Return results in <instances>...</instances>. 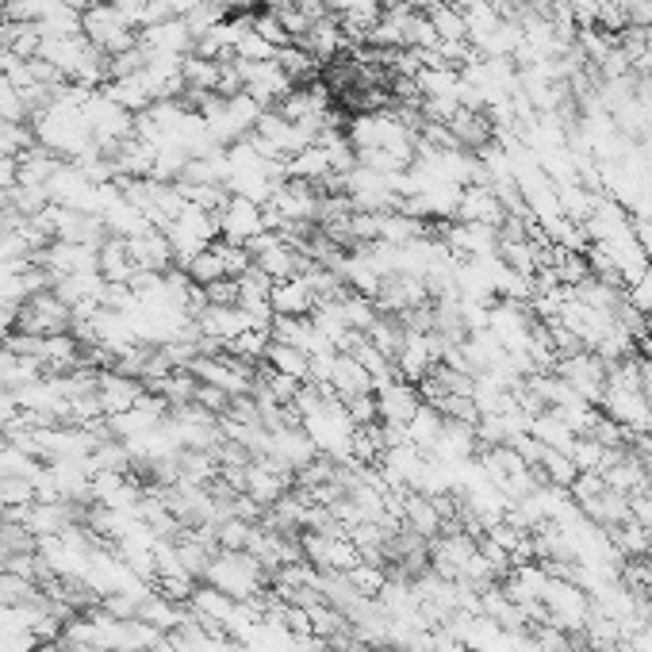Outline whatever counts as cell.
<instances>
[{"label": "cell", "instance_id": "obj_1", "mask_svg": "<svg viewBox=\"0 0 652 652\" xmlns=\"http://www.w3.org/2000/svg\"><path fill=\"white\" fill-rule=\"evenodd\" d=\"M203 583H211L215 591L231 595L234 602H257L261 595L269 591V572L265 565L246 549H219L208 565V576Z\"/></svg>", "mask_w": 652, "mask_h": 652}, {"label": "cell", "instance_id": "obj_2", "mask_svg": "<svg viewBox=\"0 0 652 652\" xmlns=\"http://www.w3.org/2000/svg\"><path fill=\"white\" fill-rule=\"evenodd\" d=\"M70 326H73V307H65L62 299L54 296V288H46V292L28 296L20 307H15L12 330L46 338V334H70Z\"/></svg>", "mask_w": 652, "mask_h": 652}, {"label": "cell", "instance_id": "obj_3", "mask_svg": "<svg viewBox=\"0 0 652 652\" xmlns=\"http://www.w3.org/2000/svg\"><path fill=\"white\" fill-rule=\"evenodd\" d=\"M215 223H219V239L250 246L257 234H265V208L246 200V196H227V203L215 211Z\"/></svg>", "mask_w": 652, "mask_h": 652}, {"label": "cell", "instance_id": "obj_4", "mask_svg": "<svg viewBox=\"0 0 652 652\" xmlns=\"http://www.w3.org/2000/svg\"><path fill=\"white\" fill-rule=\"evenodd\" d=\"M143 396H146L143 380L124 377V372H116V369H101V372H96V399H101V407H104V414H108V419H116V414H127Z\"/></svg>", "mask_w": 652, "mask_h": 652}, {"label": "cell", "instance_id": "obj_5", "mask_svg": "<svg viewBox=\"0 0 652 652\" xmlns=\"http://www.w3.org/2000/svg\"><path fill=\"white\" fill-rule=\"evenodd\" d=\"M372 396H377L380 422H396V427H407V422L414 419V411L422 407L419 385H407V380H399V377L388 380V385H377Z\"/></svg>", "mask_w": 652, "mask_h": 652}, {"label": "cell", "instance_id": "obj_6", "mask_svg": "<svg viewBox=\"0 0 652 652\" xmlns=\"http://www.w3.org/2000/svg\"><path fill=\"white\" fill-rule=\"evenodd\" d=\"M138 43L146 46V54H166V59H185V54H192L196 39H192L189 23H185L181 15H173V20L154 23V28L138 31Z\"/></svg>", "mask_w": 652, "mask_h": 652}, {"label": "cell", "instance_id": "obj_7", "mask_svg": "<svg viewBox=\"0 0 652 652\" xmlns=\"http://www.w3.org/2000/svg\"><path fill=\"white\" fill-rule=\"evenodd\" d=\"M576 507H580V515L591 522V526H599L602 534H614L618 526H625V522L633 518L630 495L614 492V487H602L599 495H591V499L576 503Z\"/></svg>", "mask_w": 652, "mask_h": 652}, {"label": "cell", "instance_id": "obj_8", "mask_svg": "<svg viewBox=\"0 0 652 652\" xmlns=\"http://www.w3.org/2000/svg\"><path fill=\"white\" fill-rule=\"evenodd\" d=\"M507 208L495 200L487 185H469L461 189V203H456V223H484V227H503Z\"/></svg>", "mask_w": 652, "mask_h": 652}, {"label": "cell", "instance_id": "obj_9", "mask_svg": "<svg viewBox=\"0 0 652 652\" xmlns=\"http://www.w3.org/2000/svg\"><path fill=\"white\" fill-rule=\"evenodd\" d=\"M269 304H273L276 315H292V319H312L315 307H319V299H315V292L307 288L304 276H292V281H276L273 284V296H269Z\"/></svg>", "mask_w": 652, "mask_h": 652}, {"label": "cell", "instance_id": "obj_10", "mask_svg": "<svg viewBox=\"0 0 652 652\" xmlns=\"http://www.w3.org/2000/svg\"><path fill=\"white\" fill-rule=\"evenodd\" d=\"M127 250H130V257H135V265L150 269V273H169V269L177 265L173 246H169V234L158 231V227L138 234V239H127Z\"/></svg>", "mask_w": 652, "mask_h": 652}, {"label": "cell", "instance_id": "obj_11", "mask_svg": "<svg viewBox=\"0 0 652 652\" xmlns=\"http://www.w3.org/2000/svg\"><path fill=\"white\" fill-rule=\"evenodd\" d=\"M196 326H200V334H208V338H219L227 346V341H234L239 334H246V330H254L246 319V312H242L239 304L234 307H215V304H208L203 307V315L196 319Z\"/></svg>", "mask_w": 652, "mask_h": 652}, {"label": "cell", "instance_id": "obj_12", "mask_svg": "<svg viewBox=\"0 0 652 652\" xmlns=\"http://www.w3.org/2000/svg\"><path fill=\"white\" fill-rule=\"evenodd\" d=\"M330 391L341 399V403L354 396H365V391H372V372L365 369L357 357L338 354L334 357V369H330Z\"/></svg>", "mask_w": 652, "mask_h": 652}, {"label": "cell", "instance_id": "obj_13", "mask_svg": "<svg viewBox=\"0 0 652 652\" xmlns=\"http://www.w3.org/2000/svg\"><path fill=\"white\" fill-rule=\"evenodd\" d=\"M399 522H403L407 529H414L419 537H427V541H434L438 534L445 529L442 515H438L434 499L422 492H407L403 495V515H399Z\"/></svg>", "mask_w": 652, "mask_h": 652}, {"label": "cell", "instance_id": "obj_14", "mask_svg": "<svg viewBox=\"0 0 652 652\" xmlns=\"http://www.w3.org/2000/svg\"><path fill=\"white\" fill-rule=\"evenodd\" d=\"M265 365L273 372H281V377H292L299 380V385H307L312 380V354L299 346H284V341H269L265 349Z\"/></svg>", "mask_w": 652, "mask_h": 652}, {"label": "cell", "instance_id": "obj_15", "mask_svg": "<svg viewBox=\"0 0 652 652\" xmlns=\"http://www.w3.org/2000/svg\"><path fill=\"white\" fill-rule=\"evenodd\" d=\"M101 276L104 281H112V284H130V276L138 273V265H135V257H130V250H127V239H116V234H108V239L101 242Z\"/></svg>", "mask_w": 652, "mask_h": 652}, {"label": "cell", "instance_id": "obj_16", "mask_svg": "<svg viewBox=\"0 0 652 652\" xmlns=\"http://www.w3.org/2000/svg\"><path fill=\"white\" fill-rule=\"evenodd\" d=\"M529 434H534L541 445H549V450L572 453V445H576V430L568 427L557 411H541L537 419H529Z\"/></svg>", "mask_w": 652, "mask_h": 652}, {"label": "cell", "instance_id": "obj_17", "mask_svg": "<svg viewBox=\"0 0 652 652\" xmlns=\"http://www.w3.org/2000/svg\"><path fill=\"white\" fill-rule=\"evenodd\" d=\"M442 427H445V414L438 411V407L422 403L419 411H414V419L407 422V438H411V445H419L422 453H430L438 438H442Z\"/></svg>", "mask_w": 652, "mask_h": 652}, {"label": "cell", "instance_id": "obj_18", "mask_svg": "<svg viewBox=\"0 0 652 652\" xmlns=\"http://www.w3.org/2000/svg\"><path fill=\"white\" fill-rule=\"evenodd\" d=\"M181 77L185 88H200V93H215L219 77H223V62L215 59H200V54H185L181 62Z\"/></svg>", "mask_w": 652, "mask_h": 652}, {"label": "cell", "instance_id": "obj_19", "mask_svg": "<svg viewBox=\"0 0 652 652\" xmlns=\"http://www.w3.org/2000/svg\"><path fill=\"white\" fill-rule=\"evenodd\" d=\"M430 23H434L438 43H469V31H464V15L453 4H438L430 8Z\"/></svg>", "mask_w": 652, "mask_h": 652}, {"label": "cell", "instance_id": "obj_20", "mask_svg": "<svg viewBox=\"0 0 652 652\" xmlns=\"http://www.w3.org/2000/svg\"><path fill=\"white\" fill-rule=\"evenodd\" d=\"M276 65H281V70L288 73L292 85H296V81L315 77V65H319V62H315L299 43H288V46H281V51H276Z\"/></svg>", "mask_w": 652, "mask_h": 652}, {"label": "cell", "instance_id": "obj_21", "mask_svg": "<svg viewBox=\"0 0 652 652\" xmlns=\"http://www.w3.org/2000/svg\"><path fill=\"white\" fill-rule=\"evenodd\" d=\"M185 273H189V281H192V284H200V288H208V284L223 281L227 269H223V261H219L215 246H208V250H203V254H196V257L189 261V265H185Z\"/></svg>", "mask_w": 652, "mask_h": 652}, {"label": "cell", "instance_id": "obj_22", "mask_svg": "<svg viewBox=\"0 0 652 652\" xmlns=\"http://www.w3.org/2000/svg\"><path fill=\"white\" fill-rule=\"evenodd\" d=\"M234 59H239V62H273L276 59V46L265 43V39H261L257 31L250 28L246 35H239V43H234Z\"/></svg>", "mask_w": 652, "mask_h": 652}, {"label": "cell", "instance_id": "obj_23", "mask_svg": "<svg viewBox=\"0 0 652 652\" xmlns=\"http://www.w3.org/2000/svg\"><path fill=\"white\" fill-rule=\"evenodd\" d=\"M31 119V108L15 85H0V124H23Z\"/></svg>", "mask_w": 652, "mask_h": 652}, {"label": "cell", "instance_id": "obj_24", "mask_svg": "<svg viewBox=\"0 0 652 652\" xmlns=\"http://www.w3.org/2000/svg\"><path fill=\"white\" fill-rule=\"evenodd\" d=\"M346 414L354 419V427H372V422H380L377 396H372V391H365V396L346 399Z\"/></svg>", "mask_w": 652, "mask_h": 652}, {"label": "cell", "instance_id": "obj_25", "mask_svg": "<svg viewBox=\"0 0 652 652\" xmlns=\"http://www.w3.org/2000/svg\"><path fill=\"white\" fill-rule=\"evenodd\" d=\"M231 399H234L231 391H223V388H215V385H200V388H196V399H192V403H200L203 411L215 414V419H219V414L231 411Z\"/></svg>", "mask_w": 652, "mask_h": 652}, {"label": "cell", "instance_id": "obj_26", "mask_svg": "<svg viewBox=\"0 0 652 652\" xmlns=\"http://www.w3.org/2000/svg\"><path fill=\"white\" fill-rule=\"evenodd\" d=\"M203 296H208V304H215V307H234L239 304V281H234V276H223V281L208 284Z\"/></svg>", "mask_w": 652, "mask_h": 652}, {"label": "cell", "instance_id": "obj_27", "mask_svg": "<svg viewBox=\"0 0 652 652\" xmlns=\"http://www.w3.org/2000/svg\"><path fill=\"white\" fill-rule=\"evenodd\" d=\"M625 296H630V304L638 307L641 315H649V319H652V269L641 276L638 284H630V288H625Z\"/></svg>", "mask_w": 652, "mask_h": 652}, {"label": "cell", "instance_id": "obj_28", "mask_svg": "<svg viewBox=\"0 0 652 652\" xmlns=\"http://www.w3.org/2000/svg\"><path fill=\"white\" fill-rule=\"evenodd\" d=\"M20 185V158L15 154H4L0 158V192H12Z\"/></svg>", "mask_w": 652, "mask_h": 652}, {"label": "cell", "instance_id": "obj_29", "mask_svg": "<svg viewBox=\"0 0 652 652\" xmlns=\"http://www.w3.org/2000/svg\"><path fill=\"white\" fill-rule=\"evenodd\" d=\"M630 511H633V522H638V526L652 529V492L630 495Z\"/></svg>", "mask_w": 652, "mask_h": 652}, {"label": "cell", "instance_id": "obj_30", "mask_svg": "<svg viewBox=\"0 0 652 652\" xmlns=\"http://www.w3.org/2000/svg\"><path fill=\"white\" fill-rule=\"evenodd\" d=\"M166 4H169V12H173V15H189L200 4H211V0H166Z\"/></svg>", "mask_w": 652, "mask_h": 652}]
</instances>
